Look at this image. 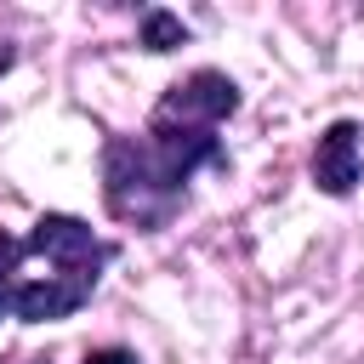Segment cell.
I'll use <instances>...</instances> for the list:
<instances>
[{
  "mask_svg": "<svg viewBox=\"0 0 364 364\" xmlns=\"http://www.w3.org/2000/svg\"><path fill=\"white\" fill-rule=\"evenodd\" d=\"M239 80L222 68H188L159 91L142 131H114L102 142V210L131 233H165L199 171H228L222 125L239 114Z\"/></svg>",
  "mask_w": 364,
  "mask_h": 364,
  "instance_id": "cell-1",
  "label": "cell"
},
{
  "mask_svg": "<svg viewBox=\"0 0 364 364\" xmlns=\"http://www.w3.org/2000/svg\"><path fill=\"white\" fill-rule=\"evenodd\" d=\"M119 256L114 239H102L85 216H68V210H46L28 222L23 233V273H17V301H11V318L17 324H63L74 318L108 262Z\"/></svg>",
  "mask_w": 364,
  "mask_h": 364,
  "instance_id": "cell-2",
  "label": "cell"
},
{
  "mask_svg": "<svg viewBox=\"0 0 364 364\" xmlns=\"http://www.w3.org/2000/svg\"><path fill=\"white\" fill-rule=\"evenodd\" d=\"M307 176L318 193L330 199H347L364 176V125L358 119H330L313 142V159H307Z\"/></svg>",
  "mask_w": 364,
  "mask_h": 364,
  "instance_id": "cell-3",
  "label": "cell"
},
{
  "mask_svg": "<svg viewBox=\"0 0 364 364\" xmlns=\"http://www.w3.org/2000/svg\"><path fill=\"white\" fill-rule=\"evenodd\" d=\"M136 46L154 51V57H165V51L188 46V23H182L176 11H165V6H148V11L136 17Z\"/></svg>",
  "mask_w": 364,
  "mask_h": 364,
  "instance_id": "cell-4",
  "label": "cell"
},
{
  "mask_svg": "<svg viewBox=\"0 0 364 364\" xmlns=\"http://www.w3.org/2000/svg\"><path fill=\"white\" fill-rule=\"evenodd\" d=\"M17 273H23V239L11 228H0V318H11L17 301Z\"/></svg>",
  "mask_w": 364,
  "mask_h": 364,
  "instance_id": "cell-5",
  "label": "cell"
},
{
  "mask_svg": "<svg viewBox=\"0 0 364 364\" xmlns=\"http://www.w3.org/2000/svg\"><path fill=\"white\" fill-rule=\"evenodd\" d=\"M80 364H142V358H136L131 347H91Z\"/></svg>",
  "mask_w": 364,
  "mask_h": 364,
  "instance_id": "cell-6",
  "label": "cell"
},
{
  "mask_svg": "<svg viewBox=\"0 0 364 364\" xmlns=\"http://www.w3.org/2000/svg\"><path fill=\"white\" fill-rule=\"evenodd\" d=\"M11 63H17V46H11V40H0V74H6Z\"/></svg>",
  "mask_w": 364,
  "mask_h": 364,
  "instance_id": "cell-7",
  "label": "cell"
},
{
  "mask_svg": "<svg viewBox=\"0 0 364 364\" xmlns=\"http://www.w3.org/2000/svg\"><path fill=\"white\" fill-rule=\"evenodd\" d=\"M28 364H46V358H28Z\"/></svg>",
  "mask_w": 364,
  "mask_h": 364,
  "instance_id": "cell-8",
  "label": "cell"
}]
</instances>
